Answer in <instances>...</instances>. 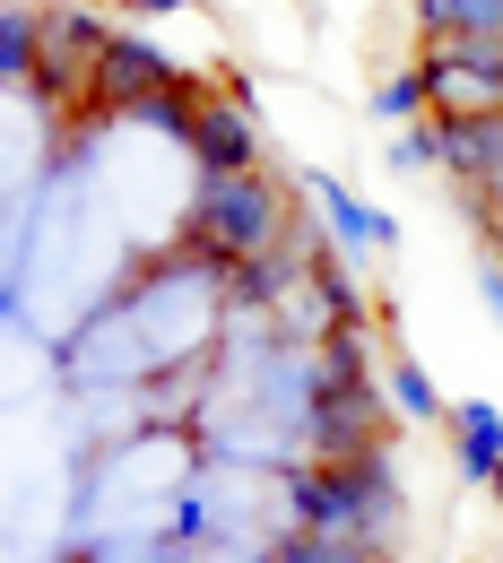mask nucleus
<instances>
[{
    "instance_id": "nucleus-13",
    "label": "nucleus",
    "mask_w": 503,
    "mask_h": 563,
    "mask_svg": "<svg viewBox=\"0 0 503 563\" xmlns=\"http://www.w3.org/2000/svg\"><path fill=\"white\" fill-rule=\"evenodd\" d=\"M373 104H382L391 122H417V113L434 104V70H426V62H408L400 78H382V96H373Z\"/></svg>"
},
{
    "instance_id": "nucleus-19",
    "label": "nucleus",
    "mask_w": 503,
    "mask_h": 563,
    "mask_svg": "<svg viewBox=\"0 0 503 563\" xmlns=\"http://www.w3.org/2000/svg\"><path fill=\"white\" fill-rule=\"evenodd\" d=\"M486 486H495V503H503V468H495V477H486Z\"/></svg>"
},
{
    "instance_id": "nucleus-16",
    "label": "nucleus",
    "mask_w": 503,
    "mask_h": 563,
    "mask_svg": "<svg viewBox=\"0 0 503 563\" xmlns=\"http://www.w3.org/2000/svg\"><path fill=\"white\" fill-rule=\"evenodd\" d=\"M469 217H478V225H503V174H486V183L469 191Z\"/></svg>"
},
{
    "instance_id": "nucleus-2",
    "label": "nucleus",
    "mask_w": 503,
    "mask_h": 563,
    "mask_svg": "<svg viewBox=\"0 0 503 563\" xmlns=\"http://www.w3.org/2000/svg\"><path fill=\"white\" fill-rule=\"evenodd\" d=\"M287 511L304 520V529L391 538V511H400L391 460H382V451H373V460H313V468H295V477H287Z\"/></svg>"
},
{
    "instance_id": "nucleus-14",
    "label": "nucleus",
    "mask_w": 503,
    "mask_h": 563,
    "mask_svg": "<svg viewBox=\"0 0 503 563\" xmlns=\"http://www.w3.org/2000/svg\"><path fill=\"white\" fill-rule=\"evenodd\" d=\"M313 200H321V209H330V225H339V234H348V243H382V234H391V225H382V217H364L357 200H348V191H339V183H330V174H313Z\"/></svg>"
},
{
    "instance_id": "nucleus-15",
    "label": "nucleus",
    "mask_w": 503,
    "mask_h": 563,
    "mask_svg": "<svg viewBox=\"0 0 503 563\" xmlns=\"http://www.w3.org/2000/svg\"><path fill=\"white\" fill-rule=\"evenodd\" d=\"M391 165H400V174H408V165H434V122L408 131V140H391Z\"/></svg>"
},
{
    "instance_id": "nucleus-17",
    "label": "nucleus",
    "mask_w": 503,
    "mask_h": 563,
    "mask_svg": "<svg viewBox=\"0 0 503 563\" xmlns=\"http://www.w3.org/2000/svg\"><path fill=\"white\" fill-rule=\"evenodd\" d=\"M131 9H140V18H165V9H183V0H131Z\"/></svg>"
},
{
    "instance_id": "nucleus-8",
    "label": "nucleus",
    "mask_w": 503,
    "mask_h": 563,
    "mask_svg": "<svg viewBox=\"0 0 503 563\" xmlns=\"http://www.w3.org/2000/svg\"><path fill=\"white\" fill-rule=\"evenodd\" d=\"M270 563H391V555H382V538H339V529H304L295 520L270 547Z\"/></svg>"
},
{
    "instance_id": "nucleus-3",
    "label": "nucleus",
    "mask_w": 503,
    "mask_h": 563,
    "mask_svg": "<svg viewBox=\"0 0 503 563\" xmlns=\"http://www.w3.org/2000/svg\"><path fill=\"white\" fill-rule=\"evenodd\" d=\"M426 70H434V113H486V104H503V35L426 44Z\"/></svg>"
},
{
    "instance_id": "nucleus-11",
    "label": "nucleus",
    "mask_w": 503,
    "mask_h": 563,
    "mask_svg": "<svg viewBox=\"0 0 503 563\" xmlns=\"http://www.w3.org/2000/svg\"><path fill=\"white\" fill-rule=\"evenodd\" d=\"M35 53H44V9L9 0V9H0V78L26 87V78H35Z\"/></svg>"
},
{
    "instance_id": "nucleus-9",
    "label": "nucleus",
    "mask_w": 503,
    "mask_h": 563,
    "mask_svg": "<svg viewBox=\"0 0 503 563\" xmlns=\"http://www.w3.org/2000/svg\"><path fill=\"white\" fill-rule=\"evenodd\" d=\"M451 424H460V477L486 486V477L503 468V417L486 408V399H469V408H451Z\"/></svg>"
},
{
    "instance_id": "nucleus-5",
    "label": "nucleus",
    "mask_w": 503,
    "mask_h": 563,
    "mask_svg": "<svg viewBox=\"0 0 503 563\" xmlns=\"http://www.w3.org/2000/svg\"><path fill=\"white\" fill-rule=\"evenodd\" d=\"M313 442H321V460H373L382 451V399L364 382L313 390Z\"/></svg>"
},
{
    "instance_id": "nucleus-7",
    "label": "nucleus",
    "mask_w": 503,
    "mask_h": 563,
    "mask_svg": "<svg viewBox=\"0 0 503 563\" xmlns=\"http://www.w3.org/2000/svg\"><path fill=\"white\" fill-rule=\"evenodd\" d=\"M434 165L460 174L469 191H478L486 174H503V104H486V113H442V122H434Z\"/></svg>"
},
{
    "instance_id": "nucleus-6",
    "label": "nucleus",
    "mask_w": 503,
    "mask_h": 563,
    "mask_svg": "<svg viewBox=\"0 0 503 563\" xmlns=\"http://www.w3.org/2000/svg\"><path fill=\"white\" fill-rule=\"evenodd\" d=\"M183 147H192V165H200V174H252V165H261V131H252V104H243V96H209Z\"/></svg>"
},
{
    "instance_id": "nucleus-1",
    "label": "nucleus",
    "mask_w": 503,
    "mask_h": 563,
    "mask_svg": "<svg viewBox=\"0 0 503 563\" xmlns=\"http://www.w3.org/2000/svg\"><path fill=\"white\" fill-rule=\"evenodd\" d=\"M287 191L252 165V174H200V191H192V225H183V243L192 252H209V261H261V252H278L287 243Z\"/></svg>"
},
{
    "instance_id": "nucleus-4",
    "label": "nucleus",
    "mask_w": 503,
    "mask_h": 563,
    "mask_svg": "<svg viewBox=\"0 0 503 563\" xmlns=\"http://www.w3.org/2000/svg\"><path fill=\"white\" fill-rule=\"evenodd\" d=\"M174 78H183V70H174L147 35H113V44H105V62H96V87H87V96H96L105 113H140L147 96H156V87H174Z\"/></svg>"
},
{
    "instance_id": "nucleus-10",
    "label": "nucleus",
    "mask_w": 503,
    "mask_h": 563,
    "mask_svg": "<svg viewBox=\"0 0 503 563\" xmlns=\"http://www.w3.org/2000/svg\"><path fill=\"white\" fill-rule=\"evenodd\" d=\"M417 35L451 44V35H503V0H417Z\"/></svg>"
},
{
    "instance_id": "nucleus-18",
    "label": "nucleus",
    "mask_w": 503,
    "mask_h": 563,
    "mask_svg": "<svg viewBox=\"0 0 503 563\" xmlns=\"http://www.w3.org/2000/svg\"><path fill=\"white\" fill-rule=\"evenodd\" d=\"M486 243H495V261H503V225H486Z\"/></svg>"
},
{
    "instance_id": "nucleus-12",
    "label": "nucleus",
    "mask_w": 503,
    "mask_h": 563,
    "mask_svg": "<svg viewBox=\"0 0 503 563\" xmlns=\"http://www.w3.org/2000/svg\"><path fill=\"white\" fill-rule=\"evenodd\" d=\"M382 399H391L408 424H434V417H442V390L426 382V364H417V355H391V373H382Z\"/></svg>"
}]
</instances>
